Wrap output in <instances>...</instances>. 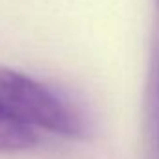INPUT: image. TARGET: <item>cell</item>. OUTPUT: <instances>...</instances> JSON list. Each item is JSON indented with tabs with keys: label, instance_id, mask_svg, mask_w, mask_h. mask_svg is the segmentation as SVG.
<instances>
[{
	"label": "cell",
	"instance_id": "obj_3",
	"mask_svg": "<svg viewBox=\"0 0 159 159\" xmlns=\"http://www.w3.org/2000/svg\"><path fill=\"white\" fill-rule=\"evenodd\" d=\"M157 2H159V0H157Z\"/></svg>",
	"mask_w": 159,
	"mask_h": 159
},
{
	"label": "cell",
	"instance_id": "obj_1",
	"mask_svg": "<svg viewBox=\"0 0 159 159\" xmlns=\"http://www.w3.org/2000/svg\"><path fill=\"white\" fill-rule=\"evenodd\" d=\"M0 98L34 128L65 137H83V120L52 89L32 76L0 67Z\"/></svg>",
	"mask_w": 159,
	"mask_h": 159
},
{
	"label": "cell",
	"instance_id": "obj_2",
	"mask_svg": "<svg viewBox=\"0 0 159 159\" xmlns=\"http://www.w3.org/2000/svg\"><path fill=\"white\" fill-rule=\"evenodd\" d=\"M35 128L0 98V154L30 150L37 144Z\"/></svg>",
	"mask_w": 159,
	"mask_h": 159
}]
</instances>
